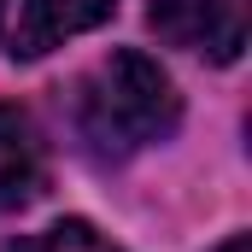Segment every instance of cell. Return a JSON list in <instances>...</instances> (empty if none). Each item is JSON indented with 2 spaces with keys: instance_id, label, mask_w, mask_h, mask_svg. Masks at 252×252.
<instances>
[{
  "instance_id": "3",
  "label": "cell",
  "mask_w": 252,
  "mask_h": 252,
  "mask_svg": "<svg viewBox=\"0 0 252 252\" xmlns=\"http://www.w3.org/2000/svg\"><path fill=\"white\" fill-rule=\"evenodd\" d=\"M112 12H118V0H24L18 30H12V53L18 59H41L59 41L94 30V24H106Z\"/></svg>"
},
{
  "instance_id": "1",
  "label": "cell",
  "mask_w": 252,
  "mask_h": 252,
  "mask_svg": "<svg viewBox=\"0 0 252 252\" xmlns=\"http://www.w3.org/2000/svg\"><path fill=\"white\" fill-rule=\"evenodd\" d=\"M182 118L176 82L147 53H112L76 82V129L100 158H129L164 141Z\"/></svg>"
},
{
  "instance_id": "2",
  "label": "cell",
  "mask_w": 252,
  "mask_h": 252,
  "mask_svg": "<svg viewBox=\"0 0 252 252\" xmlns=\"http://www.w3.org/2000/svg\"><path fill=\"white\" fill-rule=\"evenodd\" d=\"M147 24L158 30V41L217 64H235L247 53V0H153Z\"/></svg>"
},
{
  "instance_id": "4",
  "label": "cell",
  "mask_w": 252,
  "mask_h": 252,
  "mask_svg": "<svg viewBox=\"0 0 252 252\" xmlns=\"http://www.w3.org/2000/svg\"><path fill=\"white\" fill-rule=\"evenodd\" d=\"M47 188V153L35 124L18 106H0V211L30 205L35 193Z\"/></svg>"
},
{
  "instance_id": "6",
  "label": "cell",
  "mask_w": 252,
  "mask_h": 252,
  "mask_svg": "<svg viewBox=\"0 0 252 252\" xmlns=\"http://www.w3.org/2000/svg\"><path fill=\"white\" fill-rule=\"evenodd\" d=\"M217 252H252V241H247V235H235V241H223Z\"/></svg>"
},
{
  "instance_id": "5",
  "label": "cell",
  "mask_w": 252,
  "mask_h": 252,
  "mask_svg": "<svg viewBox=\"0 0 252 252\" xmlns=\"http://www.w3.org/2000/svg\"><path fill=\"white\" fill-rule=\"evenodd\" d=\"M6 252H124L112 247L94 223H82V217H59L53 229H41V235H24V241H12Z\"/></svg>"
}]
</instances>
